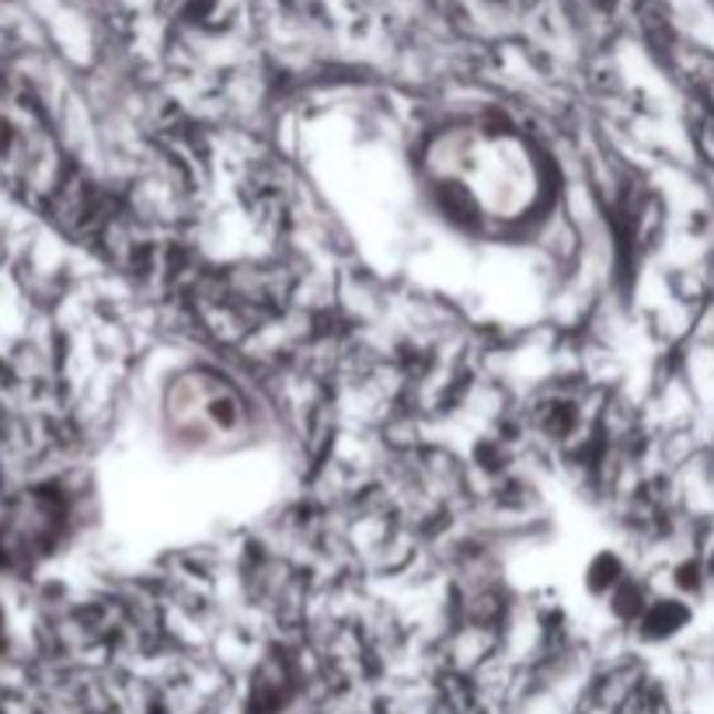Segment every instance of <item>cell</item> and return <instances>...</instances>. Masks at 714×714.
<instances>
[{
	"instance_id": "6da1fadb",
	"label": "cell",
	"mask_w": 714,
	"mask_h": 714,
	"mask_svg": "<svg viewBox=\"0 0 714 714\" xmlns=\"http://www.w3.org/2000/svg\"><path fill=\"white\" fill-rule=\"evenodd\" d=\"M0 175L32 199H60L66 172L42 108L18 87H0Z\"/></svg>"
},
{
	"instance_id": "7a4b0ae2",
	"label": "cell",
	"mask_w": 714,
	"mask_h": 714,
	"mask_svg": "<svg viewBox=\"0 0 714 714\" xmlns=\"http://www.w3.org/2000/svg\"><path fill=\"white\" fill-rule=\"evenodd\" d=\"M245 401L237 394L227 380H217L209 373L188 376L185 384H178L175 401H172V415L185 422L193 433L206 436H230L245 425Z\"/></svg>"
}]
</instances>
